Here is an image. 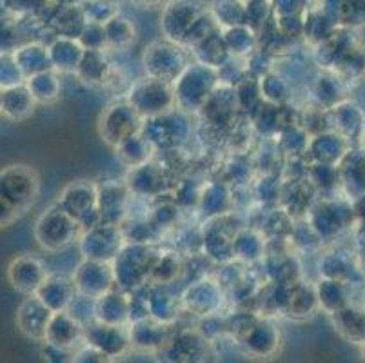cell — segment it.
<instances>
[{
    "label": "cell",
    "instance_id": "ee69618b",
    "mask_svg": "<svg viewBox=\"0 0 365 363\" xmlns=\"http://www.w3.org/2000/svg\"><path fill=\"white\" fill-rule=\"evenodd\" d=\"M340 28L336 20L325 11V9H305L304 13V39L305 42H309L311 48L320 44L322 40L333 35L336 29Z\"/></svg>",
    "mask_w": 365,
    "mask_h": 363
},
{
    "label": "cell",
    "instance_id": "94428289",
    "mask_svg": "<svg viewBox=\"0 0 365 363\" xmlns=\"http://www.w3.org/2000/svg\"><path fill=\"white\" fill-rule=\"evenodd\" d=\"M140 2H144V4H148V6H153V4H158L160 0H140Z\"/></svg>",
    "mask_w": 365,
    "mask_h": 363
},
{
    "label": "cell",
    "instance_id": "7bdbcfd3",
    "mask_svg": "<svg viewBox=\"0 0 365 363\" xmlns=\"http://www.w3.org/2000/svg\"><path fill=\"white\" fill-rule=\"evenodd\" d=\"M307 182L318 196H336L341 191L340 168L334 164H309Z\"/></svg>",
    "mask_w": 365,
    "mask_h": 363
},
{
    "label": "cell",
    "instance_id": "ab89813d",
    "mask_svg": "<svg viewBox=\"0 0 365 363\" xmlns=\"http://www.w3.org/2000/svg\"><path fill=\"white\" fill-rule=\"evenodd\" d=\"M157 153V148L142 133L129 136L115 148V155H117L118 162L128 169L151 162V160H155Z\"/></svg>",
    "mask_w": 365,
    "mask_h": 363
},
{
    "label": "cell",
    "instance_id": "f6af8a7d",
    "mask_svg": "<svg viewBox=\"0 0 365 363\" xmlns=\"http://www.w3.org/2000/svg\"><path fill=\"white\" fill-rule=\"evenodd\" d=\"M282 189H284V180H282L280 173H258V176L251 184L253 202H257L260 208L280 205Z\"/></svg>",
    "mask_w": 365,
    "mask_h": 363
},
{
    "label": "cell",
    "instance_id": "3957f363",
    "mask_svg": "<svg viewBox=\"0 0 365 363\" xmlns=\"http://www.w3.org/2000/svg\"><path fill=\"white\" fill-rule=\"evenodd\" d=\"M160 245H145L125 242L115 260L111 262L115 272V284L118 289L131 292L142 285L149 284L153 262Z\"/></svg>",
    "mask_w": 365,
    "mask_h": 363
},
{
    "label": "cell",
    "instance_id": "7a4b0ae2",
    "mask_svg": "<svg viewBox=\"0 0 365 363\" xmlns=\"http://www.w3.org/2000/svg\"><path fill=\"white\" fill-rule=\"evenodd\" d=\"M305 218L324 242H333L341 232L356 227L353 204L347 196H317Z\"/></svg>",
    "mask_w": 365,
    "mask_h": 363
},
{
    "label": "cell",
    "instance_id": "816d5d0a",
    "mask_svg": "<svg viewBox=\"0 0 365 363\" xmlns=\"http://www.w3.org/2000/svg\"><path fill=\"white\" fill-rule=\"evenodd\" d=\"M278 149H280L284 158H294V156H305L307 151V142H309V135L302 128L300 124L289 126L284 128L277 136H274Z\"/></svg>",
    "mask_w": 365,
    "mask_h": 363
},
{
    "label": "cell",
    "instance_id": "be15d7a7",
    "mask_svg": "<svg viewBox=\"0 0 365 363\" xmlns=\"http://www.w3.org/2000/svg\"><path fill=\"white\" fill-rule=\"evenodd\" d=\"M361 347H364V358H365V345H361Z\"/></svg>",
    "mask_w": 365,
    "mask_h": 363
},
{
    "label": "cell",
    "instance_id": "30bf717a",
    "mask_svg": "<svg viewBox=\"0 0 365 363\" xmlns=\"http://www.w3.org/2000/svg\"><path fill=\"white\" fill-rule=\"evenodd\" d=\"M197 116H200L202 124L207 129L217 135L227 136V133L244 118L238 108L233 86L218 84Z\"/></svg>",
    "mask_w": 365,
    "mask_h": 363
},
{
    "label": "cell",
    "instance_id": "bcb514c9",
    "mask_svg": "<svg viewBox=\"0 0 365 363\" xmlns=\"http://www.w3.org/2000/svg\"><path fill=\"white\" fill-rule=\"evenodd\" d=\"M222 36H224L229 55L235 56V58H244L258 48V33L247 24L222 29Z\"/></svg>",
    "mask_w": 365,
    "mask_h": 363
},
{
    "label": "cell",
    "instance_id": "ffe728a7",
    "mask_svg": "<svg viewBox=\"0 0 365 363\" xmlns=\"http://www.w3.org/2000/svg\"><path fill=\"white\" fill-rule=\"evenodd\" d=\"M318 275L320 278L338 280L349 285H365V275L360 267V262L351 256V252L333 249V251L320 252L318 260Z\"/></svg>",
    "mask_w": 365,
    "mask_h": 363
},
{
    "label": "cell",
    "instance_id": "9c48e42d",
    "mask_svg": "<svg viewBox=\"0 0 365 363\" xmlns=\"http://www.w3.org/2000/svg\"><path fill=\"white\" fill-rule=\"evenodd\" d=\"M182 309L195 318H205V316L224 312V305L227 302L224 287L217 280V276H198V278L187 282L184 291L180 292Z\"/></svg>",
    "mask_w": 365,
    "mask_h": 363
},
{
    "label": "cell",
    "instance_id": "f1b7e54d",
    "mask_svg": "<svg viewBox=\"0 0 365 363\" xmlns=\"http://www.w3.org/2000/svg\"><path fill=\"white\" fill-rule=\"evenodd\" d=\"M347 93V82L341 80L336 73L322 69L317 76H313L309 84V102L320 106L324 109H333L340 102H344Z\"/></svg>",
    "mask_w": 365,
    "mask_h": 363
},
{
    "label": "cell",
    "instance_id": "680465c9",
    "mask_svg": "<svg viewBox=\"0 0 365 363\" xmlns=\"http://www.w3.org/2000/svg\"><path fill=\"white\" fill-rule=\"evenodd\" d=\"M71 362H84V363H104V362H111L104 352H101L98 349L91 347L86 342H82L78 347L73 351V359Z\"/></svg>",
    "mask_w": 365,
    "mask_h": 363
},
{
    "label": "cell",
    "instance_id": "f546056e",
    "mask_svg": "<svg viewBox=\"0 0 365 363\" xmlns=\"http://www.w3.org/2000/svg\"><path fill=\"white\" fill-rule=\"evenodd\" d=\"M76 287L71 276L66 275H48L42 285L36 289L35 296L51 312H62L69 307L71 300L75 298Z\"/></svg>",
    "mask_w": 365,
    "mask_h": 363
},
{
    "label": "cell",
    "instance_id": "603a6c76",
    "mask_svg": "<svg viewBox=\"0 0 365 363\" xmlns=\"http://www.w3.org/2000/svg\"><path fill=\"white\" fill-rule=\"evenodd\" d=\"M128 329L133 351L155 352V354H157V352L165 345L169 336L173 334L175 325L162 324L158 319L148 316V318L144 319L131 322V324L128 325Z\"/></svg>",
    "mask_w": 365,
    "mask_h": 363
},
{
    "label": "cell",
    "instance_id": "6f0895ef",
    "mask_svg": "<svg viewBox=\"0 0 365 363\" xmlns=\"http://www.w3.org/2000/svg\"><path fill=\"white\" fill-rule=\"evenodd\" d=\"M78 42L84 49H108V36H106L104 24L86 22L78 35Z\"/></svg>",
    "mask_w": 365,
    "mask_h": 363
},
{
    "label": "cell",
    "instance_id": "74e56055",
    "mask_svg": "<svg viewBox=\"0 0 365 363\" xmlns=\"http://www.w3.org/2000/svg\"><path fill=\"white\" fill-rule=\"evenodd\" d=\"M48 49L53 69L58 73H75L86 51L78 39H71V36H56V40Z\"/></svg>",
    "mask_w": 365,
    "mask_h": 363
},
{
    "label": "cell",
    "instance_id": "e0dca14e",
    "mask_svg": "<svg viewBox=\"0 0 365 363\" xmlns=\"http://www.w3.org/2000/svg\"><path fill=\"white\" fill-rule=\"evenodd\" d=\"M124 182L128 184L133 196L155 200L165 195L169 173L165 171L164 165L158 164L157 156H155V160H151V162H145L137 168H129L125 171Z\"/></svg>",
    "mask_w": 365,
    "mask_h": 363
},
{
    "label": "cell",
    "instance_id": "1f68e13d",
    "mask_svg": "<svg viewBox=\"0 0 365 363\" xmlns=\"http://www.w3.org/2000/svg\"><path fill=\"white\" fill-rule=\"evenodd\" d=\"M267 238L255 225H242L233 240V260L245 265H257L265 258Z\"/></svg>",
    "mask_w": 365,
    "mask_h": 363
},
{
    "label": "cell",
    "instance_id": "b9f144b4",
    "mask_svg": "<svg viewBox=\"0 0 365 363\" xmlns=\"http://www.w3.org/2000/svg\"><path fill=\"white\" fill-rule=\"evenodd\" d=\"M260 91L264 102L274 106H285L293 102L294 84L277 68L260 76Z\"/></svg>",
    "mask_w": 365,
    "mask_h": 363
},
{
    "label": "cell",
    "instance_id": "7402d4cb",
    "mask_svg": "<svg viewBox=\"0 0 365 363\" xmlns=\"http://www.w3.org/2000/svg\"><path fill=\"white\" fill-rule=\"evenodd\" d=\"M235 188L225 180H207L202 188L197 213L202 220L217 218L235 211Z\"/></svg>",
    "mask_w": 365,
    "mask_h": 363
},
{
    "label": "cell",
    "instance_id": "d6986e66",
    "mask_svg": "<svg viewBox=\"0 0 365 363\" xmlns=\"http://www.w3.org/2000/svg\"><path fill=\"white\" fill-rule=\"evenodd\" d=\"M98 213L102 224L120 225L128 213L131 191L124 180H102L97 184Z\"/></svg>",
    "mask_w": 365,
    "mask_h": 363
},
{
    "label": "cell",
    "instance_id": "d6a6232c",
    "mask_svg": "<svg viewBox=\"0 0 365 363\" xmlns=\"http://www.w3.org/2000/svg\"><path fill=\"white\" fill-rule=\"evenodd\" d=\"M185 258L175 247H158L155 262H153L149 284L175 285L178 280L184 278Z\"/></svg>",
    "mask_w": 365,
    "mask_h": 363
},
{
    "label": "cell",
    "instance_id": "2e32d148",
    "mask_svg": "<svg viewBox=\"0 0 365 363\" xmlns=\"http://www.w3.org/2000/svg\"><path fill=\"white\" fill-rule=\"evenodd\" d=\"M71 278L75 282L76 292L91 296L95 300L108 292L109 289L117 287L111 262L82 258L81 264H76L75 271L71 272Z\"/></svg>",
    "mask_w": 365,
    "mask_h": 363
},
{
    "label": "cell",
    "instance_id": "ac0fdd59",
    "mask_svg": "<svg viewBox=\"0 0 365 363\" xmlns=\"http://www.w3.org/2000/svg\"><path fill=\"white\" fill-rule=\"evenodd\" d=\"M205 13L197 0H175L165 6L160 16V28L164 39L180 44L189 28Z\"/></svg>",
    "mask_w": 365,
    "mask_h": 363
},
{
    "label": "cell",
    "instance_id": "91938a15",
    "mask_svg": "<svg viewBox=\"0 0 365 363\" xmlns=\"http://www.w3.org/2000/svg\"><path fill=\"white\" fill-rule=\"evenodd\" d=\"M360 267L365 275V252H360Z\"/></svg>",
    "mask_w": 365,
    "mask_h": 363
},
{
    "label": "cell",
    "instance_id": "cb8c5ba5",
    "mask_svg": "<svg viewBox=\"0 0 365 363\" xmlns=\"http://www.w3.org/2000/svg\"><path fill=\"white\" fill-rule=\"evenodd\" d=\"M353 145L334 129L322 131L309 136L305 158L309 164H340V160L347 155Z\"/></svg>",
    "mask_w": 365,
    "mask_h": 363
},
{
    "label": "cell",
    "instance_id": "7c38bea8",
    "mask_svg": "<svg viewBox=\"0 0 365 363\" xmlns=\"http://www.w3.org/2000/svg\"><path fill=\"white\" fill-rule=\"evenodd\" d=\"M125 238L122 235L120 225L97 224L82 231L76 247L81 258L98 260V262H113L115 256L124 247Z\"/></svg>",
    "mask_w": 365,
    "mask_h": 363
},
{
    "label": "cell",
    "instance_id": "8d00e7d4",
    "mask_svg": "<svg viewBox=\"0 0 365 363\" xmlns=\"http://www.w3.org/2000/svg\"><path fill=\"white\" fill-rule=\"evenodd\" d=\"M11 282L19 291L33 292L35 295L36 289L41 287L42 282L48 278V271H46L44 264L36 258H19L13 262L11 265Z\"/></svg>",
    "mask_w": 365,
    "mask_h": 363
},
{
    "label": "cell",
    "instance_id": "5bb4252c",
    "mask_svg": "<svg viewBox=\"0 0 365 363\" xmlns=\"http://www.w3.org/2000/svg\"><path fill=\"white\" fill-rule=\"evenodd\" d=\"M238 339L249 358H273L282 347V332L273 316H258Z\"/></svg>",
    "mask_w": 365,
    "mask_h": 363
},
{
    "label": "cell",
    "instance_id": "277c9868",
    "mask_svg": "<svg viewBox=\"0 0 365 363\" xmlns=\"http://www.w3.org/2000/svg\"><path fill=\"white\" fill-rule=\"evenodd\" d=\"M191 62V53L178 42L162 39L155 40L142 53V68L148 76L175 82Z\"/></svg>",
    "mask_w": 365,
    "mask_h": 363
},
{
    "label": "cell",
    "instance_id": "7dc6e473",
    "mask_svg": "<svg viewBox=\"0 0 365 363\" xmlns=\"http://www.w3.org/2000/svg\"><path fill=\"white\" fill-rule=\"evenodd\" d=\"M182 216H184V209L171 198V196H158L153 200L151 211H149V218L165 232H173L177 227L182 225Z\"/></svg>",
    "mask_w": 365,
    "mask_h": 363
},
{
    "label": "cell",
    "instance_id": "83f0119b",
    "mask_svg": "<svg viewBox=\"0 0 365 363\" xmlns=\"http://www.w3.org/2000/svg\"><path fill=\"white\" fill-rule=\"evenodd\" d=\"M44 342L68 351H75L84 342V325L78 324L68 311L53 312Z\"/></svg>",
    "mask_w": 365,
    "mask_h": 363
},
{
    "label": "cell",
    "instance_id": "4dcf8cb0",
    "mask_svg": "<svg viewBox=\"0 0 365 363\" xmlns=\"http://www.w3.org/2000/svg\"><path fill=\"white\" fill-rule=\"evenodd\" d=\"M95 319L109 325H129L131 312H129V292L118 287L109 289L95 300Z\"/></svg>",
    "mask_w": 365,
    "mask_h": 363
},
{
    "label": "cell",
    "instance_id": "6da1fadb",
    "mask_svg": "<svg viewBox=\"0 0 365 363\" xmlns=\"http://www.w3.org/2000/svg\"><path fill=\"white\" fill-rule=\"evenodd\" d=\"M220 84L218 71L215 68L191 60L187 68L173 82V91L177 100V109L187 115H198L205 100L211 96L215 88Z\"/></svg>",
    "mask_w": 365,
    "mask_h": 363
},
{
    "label": "cell",
    "instance_id": "6125c7cd",
    "mask_svg": "<svg viewBox=\"0 0 365 363\" xmlns=\"http://www.w3.org/2000/svg\"><path fill=\"white\" fill-rule=\"evenodd\" d=\"M361 304L365 305V285H364V302H361Z\"/></svg>",
    "mask_w": 365,
    "mask_h": 363
},
{
    "label": "cell",
    "instance_id": "60d3db41",
    "mask_svg": "<svg viewBox=\"0 0 365 363\" xmlns=\"http://www.w3.org/2000/svg\"><path fill=\"white\" fill-rule=\"evenodd\" d=\"M189 53H191V58L193 60L215 69H218L231 58L227 48H225L222 29H217L209 36H205L204 40H200L198 44H195L193 48L189 49Z\"/></svg>",
    "mask_w": 365,
    "mask_h": 363
},
{
    "label": "cell",
    "instance_id": "ba28073f",
    "mask_svg": "<svg viewBox=\"0 0 365 363\" xmlns=\"http://www.w3.org/2000/svg\"><path fill=\"white\" fill-rule=\"evenodd\" d=\"M125 98L131 102L133 108L137 109L144 118L164 115V113L177 109V100H175L171 82L153 78V76L148 75L144 78L135 80L129 86Z\"/></svg>",
    "mask_w": 365,
    "mask_h": 363
},
{
    "label": "cell",
    "instance_id": "8992f818",
    "mask_svg": "<svg viewBox=\"0 0 365 363\" xmlns=\"http://www.w3.org/2000/svg\"><path fill=\"white\" fill-rule=\"evenodd\" d=\"M144 116L133 108L128 98L113 100L98 116V135L102 142L111 149L122 144L125 138L140 133Z\"/></svg>",
    "mask_w": 365,
    "mask_h": 363
},
{
    "label": "cell",
    "instance_id": "4fadbf2b",
    "mask_svg": "<svg viewBox=\"0 0 365 363\" xmlns=\"http://www.w3.org/2000/svg\"><path fill=\"white\" fill-rule=\"evenodd\" d=\"M169 362H204L211 354V344L198 327L173 329L164 347L157 352Z\"/></svg>",
    "mask_w": 365,
    "mask_h": 363
},
{
    "label": "cell",
    "instance_id": "d590c367",
    "mask_svg": "<svg viewBox=\"0 0 365 363\" xmlns=\"http://www.w3.org/2000/svg\"><path fill=\"white\" fill-rule=\"evenodd\" d=\"M317 295L320 311L325 315H334L341 307L353 302V285L338 282V280L320 278L317 282Z\"/></svg>",
    "mask_w": 365,
    "mask_h": 363
},
{
    "label": "cell",
    "instance_id": "e575fe53",
    "mask_svg": "<svg viewBox=\"0 0 365 363\" xmlns=\"http://www.w3.org/2000/svg\"><path fill=\"white\" fill-rule=\"evenodd\" d=\"M51 316L53 312L35 296V298L26 300L22 304L21 311H19V325H21L22 332L29 338L44 339Z\"/></svg>",
    "mask_w": 365,
    "mask_h": 363
},
{
    "label": "cell",
    "instance_id": "52a82bcc",
    "mask_svg": "<svg viewBox=\"0 0 365 363\" xmlns=\"http://www.w3.org/2000/svg\"><path fill=\"white\" fill-rule=\"evenodd\" d=\"M36 238L38 244L51 252H61L69 245L76 244L82 235L81 224L58 204L51 205L41 220L36 222Z\"/></svg>",
    "mask_w": 365,
    "mask_h": 363
},
{
    "label": "cell",
    "instance_id": "d4e9b609",
    "mask_svg": "<svg viewBox=\"0 0 365 363\" xmlns=\"http://www.w3.org/2000/svg\"><path fill=\"white\" fill-rule=\"evenodd\" d=\"M117 68L113 66L108 49H86L75 76L88 88H106L113 82Z\"/></svg>",
    "mask_w": 365,
    "mask_h": 363
},
{
    "label": "cell",
    "instance_id": "f5cc1de1",
    "mask_svg": "<svg viewBox=\"0 0 365 363\" xmlns=\"http://www.w3.org/2000/svg\"><path fill=\"white\" fill-rule=\"evenodd\" d=\"M235 95H237L238 108L244 116H249L258 106L264 102L260 91V78L253 75H247L235 86Z\"/></svg>",
    "mask_w": 365,
    "mask_h": 363
},
{
    "label": "cell",
    "instance_id": "f907efd6",
    "mask_svg": "<svg viewBox=\"0 0 365 363\" xmlns=\"http://www.w3.org/2000/svg\"><path fill=\"white\" fill-rule=\"evenodd\" d=\"M108 36V49H128L137 40V29L131 20L124 15H115L104 24Z\"/></svg>",
    "mask_w": 365,
    "mask_h": 363
},
{
    "label": "cell",
    "instance_id": "9f6ffc18",
    "mask_svg": "<svg viewBox=\"0 0 365 363\" xmlns=\"http://www.w3.org/2000/svg\"><path fill=\"white\" fill-rule=\"evenodd\" d=\"M66 311H68L78 324H82L86 327L88 324L95 322V298L76 292L75 298L71 300V304H69V307L66 309Z\"/></svg>",
    "mask_w": 365,
    "mask_h": 363
},
{
    "label": "cell",
    "instance_id": "9a60e30c",
    "mask_svg": "<svg viewBox=\"0 0 365 363\" xmlns=\"http://www.w3.org/2000/svg\"><path fill=\"white\" fill-rule=\"evenodd\" d=\"M84 342L104 352L109 359H118L133 351L128 325H109L98 319L84 327Z\"/></svg>",
    "mask_w": 365,
    "mask_h": 363
},
{
    "label": "cell",
    "instance_id": "c3c4849f",
    "mask_svg": "<svg viewBox=\"0 0 365 363\" xmlns=\"http://www.w3.org/2000/svg\"><path fill=\"white\" fill-rule=\"evenodd\" d=\"M289 242L298 255H317V252H322V247L325 244L305 216L294 220Z\"/></svg>",
    "mask_w": 365,
    "mask_h": 363
},
{
    "label": "cell",
    "instance_id": "5b68a950",
    "mask_svg": "<svg viewBox=\"0 0 365 363\" xmlns=\"http://www.w3.org/2000/svg\"><path fill=\"white\" fill-rule=\"evenodd\" d=\"M189 116L191 115L180 109H173L158 116H149V118H144L140 133L157 148L158 153L180 149L191 138Z\"/></svg>",
    "mask_w": 365,
    "mask_h": 363
},
{
    "label": "cell",
    "instance_id": "681fc988",
    "mask_svg": "<svg viewBox=\"0 0 365 363\" xmlns=\"http://www.w3.org/2000/svg\"><path fill=\"white\" fill-rule=\"evenodd\" d=\"M28 89L31 91L33 98L42 104H51L61 96V78H58V71L53 68L46 69V71L31 75L28 82Z\"/></svg>",
    "mask_w": 365,
    "mask_h": 363
},
{
    "label": "cell",
    "instance_id": "8fae6325",
    "mask_svg": "<svg viewBox=\"0 0 365 363\" xmlns=\"http://www.w3.org/2000/svg\"><path fill=\"white\" fill-rule=\"evenodd\" d=\"M98 193L97 184L89 180H73L62 189L56 204L64 211H68L73 218L81 224L82 231L102 224L101 213H98Z\"/></svg>",
    "mask_w": 365,
    "mask_h": 363
},
{
    "label": "cell",
    "instance_id": "4316f807",
    "mask_svg": "<svg viewBox=\"0 0 365 363\" xmlns=\"http://www.w3.org/2000/svg\"><path fill=\"white\" fill-rule=\"evenodd\" d=\"M318 311H320V305H318L317 285L305 282L304 278L287 287L282 316H287L291 319H307Z\"/></svg>",
    "mask_w": 365,
    "mask_h": 363
},
{
    "label": "cell",
    "instance_id": "836d02e7",
    "mask_svg": "<svg viewBox=\"0 0 365 363\" xmlns=\"http://www.w3.org/2000/svg\"><path fill=\"white\" fill-rule=\"evenodd\" d=\"M333 325L338 334L354 345H365V305L354 304L341 307L331 315Z\"/></svg>",
    "mask_w": 365,
    "mask_h": 363
},
{
    "label": "cell",
    "instance_id": "db71d44e",
    "mask_svg": "<svg viewBox=\"0 0 365 363\" xmlns=\"http://www.w3.org/2000/svg\"><path fill=\"white\" fill-rule=\"evenodd\" d=\"M202 188H204V182H198L197 178H182L173 188L171 198L184 209V213L189 209L197 211Z\"/></svg>",
    "mask_w": 365,
    "mask_h": 363
},
{
    "label": "cell",
    "instance_id": "f35d334b",
    "mask_svg": "<svg viewBox=\"0 0 365 363\" xmlns=\"http://www.w3.org/2000/svg\"><path fill=\"white\" fill-rule=\"evenodd\" d=\"M125 242L145 245H160L165 232L149 216H128L120 224Z\"/></svg>",
    "mask_w": 365,
    "mask_h": 363
},
{
    "label": "cell",
    "instance_id": "44dd1931",
    "mask_svg": "<svg viewBox=\"0 0 365 363\" xmlns=\"http://www.w3.org/2000/svg\"><path fill=\"white\" fill-rule=\"evenodd\" d=\"M331 128L340 133L353 148L365 144V115L353 100H344L329 109Z\"/></svg>",
    "mask_w": 365,
    "mask_h": 363
},
{
    "label": "cell",
    "instance_id": "484cf974",
    "mask_svg": "<svg viewBox=\"0 0 365 363\" xmlns=\"http://www.w3.org/2000/svg\"><path fill=\"white\" fill-rule=\"evenodd\" d=\"M144 291L145 296H148L149 316L162 322V324L177 325L180 315L184 312L180 295L173 291L171 285L157 284H145Z\"/></svg>",
    "mask_w": 365,
    "mask_h": 363
},
{
    "label": "cell",
    "instance_id": "11a10c76",
    "mask_svg": "<svg viewBox=\"0 0 365 363\" xmlns=\"http://www.w3.org/2000/svg\"><path fill=\"white\" fill-rule=\"evenodd\" d=\"M211 15H213L215 22L220 29L245 24V8L238 4L237 0H222V2L218 0L217 4L213 6Z\"/></svg>",
    "mask_w": 365,
    "mask_h": 363
}]
</instances>
